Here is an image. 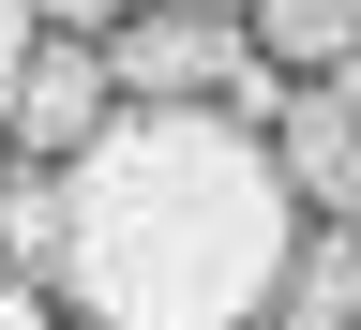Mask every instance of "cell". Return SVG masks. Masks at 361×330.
<instances>
[{
  "mask_svg": "<svg viewBox=\"0 0 361 330\" xmlns=\"http://www.w3.org/2000/svg\"><path fill=\"white\" fill-rule=\"evenodd\" d=\"M286 255L301 196L226 106H121L61 165V300L90 330H271Z\"/></svg>",
  "mask_w": 361,
  "mask_h": 330,
  "instance_id": "obj_1",
  "label": "cell"
},
{
  "mask_svg": "<svg viewBox=\"0 0 361 330\" xmlns=\"http://www.w3.org/2000/svg\"><path fill=\"white\" fill-rule=\"evenodd\" d=\"M316 90H346V120H361V61H346V75H316Z\"/></svg>",
  "mask_w": 361,
  "mask_h": 330,
  "instance_id": "obj_10",
  "label": "cell"
},
{
  "mask_svg": "<svg viewBox=\"0 0 361 330\" xmlns=\"http://www.w3.org/2000/svg\"><path fill=\"white\" fill-rule=\"evenodd\" d=\"M61 330H90V315H61Z\"/></svg>",
  "mask_w": 361,
  "mask_h": 330,
  "instance_id": "obj_11",
  "label": "cell"
},
{
  "mask_svg": "<svg viewBox=\"0 0 361 330\" xmlns=\"http://www.w3.org/2000/svg\"><path fill=\"white\" fill-rule=\"evenodd\" d=\"M271 165H286L301 225H361V120H346V90H301L271 120Z\"/></svg>",
  "mask_w": 361,
  "mask_h": 330,
  "instance_id": "obj_3",
  "label": "cell"
},
{
  "mask_svg": "<svg viewBox=\"0 0 361 330\" xmlns=\"http://www.w3.org/2000/svg\"><path fill=\"white\" fill-rule=\"evenodd\" d=\"M30 45H45V0H0V151H16V90H30Z\"/></svg>",
  "mask_w": 361,
  "mask_h": 330,
  "instance_id": "obj_7",
  "label": "cell"
},
{
  "mask_svg": "<svg viewBox=\"0 0 361 330\" xmlns=\"http://www.w3.org/2000/svg\"><path fill=\"white\" fill-rule=\"evenodd\" d=\"M241 30H256V45H271V61H286L301 90L361 61V0H256V15H241Z\"/></svg>",
  "mask_w": 361,
  "mask_h": 330,
  "instance_id": "obj_6",
  "label": "cell"
},
{
  "mask_svg": "<svg viewBox=\"0 0 361 330\" xmlns=\"http://www.w3.org/2000/svg\"><path fill=\"white\" fill-rule=\"evenodd\" d=\"M121 15H151V0H45V30H121Z\"/></svg>",
  "mask_w": 361,
  "mask_h": 330,
  "instance_id": "obj_9",
  "label": "cell"
},
{
  "mask_svg": "<svg viewBox=\"0 0 361 330\" xmlns=\"http://www.w3.org/2000/svg\"><path fill=\"white\" fill-rule=\"evenodd\" d=\"M0 255H16V286H61V165L45 151H0Z\"/></svg>",
  "mask_w": 361,
  "mask_h": 330,
  "instance_id": "obj_5",
  "label": "cell"
},
{
  "mask_svg": "<svg viewBox=\"0 0 361 330\" xmlns=\"http://www.w3.org/2000/svg\"><path fill=\"white\" fill-rule=\"evenodd\" d=\"M121 120V75H106V30H45L30 45V90H16V151H45V165H75L90 135Z\"/></svg>",
  "mask_w": 361,
  "mask_h": 330,
  "instance_id": "obj_2",
  "label": "cell"
},
{
  "mask_svg": "<svg viewBox=\"0 0 361 330\" xmlns=\"http://www.w3.org/2000/svg\"><path fill=\"white\" fill-rule=\"evenodd\" d=\"M271 330H361V225H301V255H286V300H271Z\"/></svg>",
  "mask_w": 361,
  "mask_h": 330,
  "instance_id": "obj_4",
  "label": "cell"
},
{
  "mask_svg": "<svg viewBox=\"0 0 361 330\" xmlns=\"http://www.w3.org/2000/svg\"><path fill=\"white\" fill-rule=\"evenodd\" d=\"M61 315H75L61 286H0V330H61Z\"/></svg>",
  "mask_w": 361,
  "mask_h": 330,
  "instance_id": "obj_8",
  "label": "cell"
}]
</instances>
